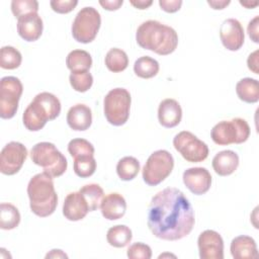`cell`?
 Instances as JSON below:
<instances>
[{
	"mask_svg": "<svg viewBox=\"0 0 259 259\" xmlns=\"http://www.w3.org/2000/svg\"><path fill=\"white\" fill-rule=\"evenodd\" d=\"M194 211L184 193L167 187L156 193L148 207L147 225L152 234L165 241H177L190 234Z\"/></svg>",
	"mask_w": 259,
	"mask_h": 259,
	"instance_id": "6da1fadb",
	"label": "cell"
},
{
	"mask_svg": "<svg viewBox=\"0 0 259 259\" xmlns=\"http://www.w3.org/2000/svg\"><path fill=\"white\" fill-rule=\"evenodd\" d=\"M136 40L142 49L167 56L176 50L178 34L171 26L151 19L140 24L136 32Z\"/></svg>",
	"mask_w": 259,
	"mask_h": 259,
	"instance_id": "7a4b0ae2",
	"label": "cell"
},
{
	"mask_svg": "<svg viewBox=\"0 0 259 259\" xmlns=\"http://www.w3.org/2000/svg\"><path fill=\"white\" fill-rule=\"evenodd\" d=\"M27 195L31 211L40 218L53 214L58 205V195L53 177L46 172L37 173L27 184Z\"/></svg>",
	"mask_w": 259,
	"mask_h": 259,
	"instance_id": "3957f363",
	"label": "cell"
},
{
	"mask_svg": "<svg viewBox=\"0 0 259 259\" xmlns=\"http://www.w3.org/2000/svg\"><path fill=\"white\" fill-rule=\"evenodd\" d=\"M60 112L61 102L59 98L53 93L40 92L25 108L22 121L28 131L37 132L46 125L47 121L57 118Z\"/></svg>",
	"mask_w": 259,
	"mask_h": 259,
	"instance_id": "277c9868",
	"label": "cell"
},
{
	"mask_svg": "<svg viewBox=\"0 0 259 259\" xmlns=\"http://www.w3.org/2000/svg\"><path fill=\"white\" fill-rule=\"evenodd\" d=\"M30 159L53 178L63 175L68 167L66 157L50 142L35 144L30 150Z\"/></svg>",
	"mask_w": 259,
	"mask_h": 259,
	"instance_id": "5b68a950",
	"label": "cell"
},
{
	"mask_svg": "<svg viewBox=\"0 0 259 259\" xmlns=\"http://www.w3.org/2000/svg\"><path fill=\"white\" fill-rule=\"evenodd\" d=\"M132 97L124 88H113L104 97L103 110L106 120L115 126L124 124L130 116Z\"/></svg>",
	"mask_w": 259,
	"mask_h": 259,
	"instance_id": "8992f818",
	"label": "cell"
},
{
	"mask_svg": "<svg viewBox=\"0 0 259 259\" xmlns=\"http://www.w3.org/2000/svg\"><path fill=\"white\" fill-rule=\"evenodd\" d=\"M210 137L213 143L220 146L242 144L250 137V126L248 122L241 117H235L231 120H222L211 128Z\"/></svg>",
	"mask_w": 259,
	"mask_h": 259,
	"instance_id": "52a82bcc",
	"label": "cell"
},
{
	"mask_svg": "<svg viewBox=\"0 0 259 259\" xmlns=\"http://www.w3.org/2000/svg\"><path fill=\"white\" fill-rule=\"evenodd\" d=\"M174 167L173 156L166 150L153 152L144 165L143 180L149 186H156L163 182L172 172Z\"/></svg>",
	"mask_w": 259,
	"mask_h": 259,
	"instance_id": "ba28073f",
	"label": "cell"
},
{
	"mask_svg": "<svg viewBox=\"0 0 259 259\" xmlns=\"http://www.w3.org/2000/svg\"><path fill=\"white\" fill-rule=\"evenodd\" d=\"M101 25V16L92 6L83 7L72 23V35L81 44H89L96 37Z\"/></svg>",
	"mask_w": 259,
	"mask_h": 259,
	"instance_id": "9c48e42d",
	"label": "cell"
},
{
	"mask_svg": "<svg viewBox=\"0 0 259 259\" xmlns=\"http://www.w3.org/2000/svg\"><path fill=\"white\" fill-rule=\"evenodd\" d=\"M23 91L20 80L14 76L3 77L0 81V116L3 119L12 118L17 109Z\"/></svg>",
	"mask_w": 259,
	"mask_h": 259,
	"instance_id": "30bf717a",
	"label": "cell"
},
{
	"mask_svg": "<svg viewBox=\"0 0 259 259\" xmlns=\"http://www.w3.org/2000/svg\"><path fill=\"white\" fill-rule=\"evenodd\" d=\"M173 146L187 162H202L208 156L207 145L188 131L178 133L173 139Z\"/></svg>",
	"mask_w": 259,
	"mask_h": 259,
	"instance_id": "8fae6325",
	"label": "cell"
},
{
	"mask_svg": "<svg viewBox=\"0 0 259 259\" xmlns=\"http://www.w3.org/2000/svg\"><path fill=\"white\" fill-rule=\"evenodd\" d=\"M26 147L19 142H9L0 154V172L4 175L16 174L27 158Z\"/></svg>",
	"mask_w": 259,
	"mask_h": 259,
	"instance_id": "7c38bea8",
	"label": "cell"
},
{
	"mask_svg": "<svg viewBox=\"0 0 259 259\" xmlns=\"http://www.w3.org/2000/svg\"><path fill=\"white\" fill-rule=\"evenodd\" d=\"M197 246L200 259H223L224 240L213 230H205L198 236Z\"/></svg>",
	"mask_w": 259,
	"mask_h": 259,
	"instance_id": "4fadbf2b",
	"label": "cell"
},
{
	"mask_svg": "<svg viewBox=\"0 0 259 259\" xmlns=\"http://www.w3.org/2000/svg\"><path fill=\"white\" fill-rule=\"evenodd\" d=\"M220 37L227 50L232 52L238 51L245 41L244 28L240 21L235 18L225 19L220 27Z\"/></svg>",
	"mask_w": 259,
	"mask_h": 259,
	"instance_id": "5bb4252c",
	"label": "cell"
},
{
	"mask_svg": "<svg viewBox=\"0 0 259 259\" xmlns=\"http://www.w3.org/2000/svg\"><path fill=\"white\" fill-rule=\"evenodd\" d=\"M184 185L196 195L206 193L211 186V175L206 168L191 167L183 172Z\"/></svg>",
	"mask_w": 259,
	"mask_h": 259,
	"instance_id": "9a60e30c",
	"label": "cell"
},
{
	"mask_svg": "<svg viewBox=\"0 0 259 259\" xmlns=\"http://www.w3.org/2000/svg\"><path fill=\"white\" fill-rule=\"evenodd\" d=\"M89 211V205L80 191L70 192L65 197L63 203V214L68 221H81Z\"/></svg>",
	"mask_w": 259,
	"mask_h": 259,
	"instance_id": "2e32d148",
	"label": "cell"
},
{
	"mask_svg": "<svg viewBox=\"0 0 259 259\" xmlns=\"http://www.w3.org/2000/svg\"><path fill=\"white\" fill-rule=\"evenodd\" d=\"M44 29L42 19L37 13H28L17 18V32L26 41L37 40Z\"/></svg>",
	"mask_w": 259,
	"mask_h": 259,
	"instance_id": "e0dca14e",
	"label": "cell"
},
{
	"mask_svg": "<svg viewBox=\"0 0 259 259\" xmlns=\"http://www.w3.org/2000/svg\"><path fill=\"white\" fill-rule=\"evenodd\" d=\"M182 118V109L179 102L173 98L162 100L158 107V119L162 126L171 128L178 125Z\"/></svg>",
	"mask_w": 259,
	"mask_h": 259,
	"instance_id": "ac0fdd59",
	"label": "cell"
},
{
	"mask_svg": "<svg viewBox=\"0 0 259 259\" xmlns=\"http://www.w3.org/2000/svg\"><path fill=\"white\" fill-rule=\"evenodd\" d=\"M100 210L103 218L108 221L119 220L124 215L126 210L125 199L117 192L108 193L100 203Z\"/></svg>",
	"mask_w": 259,
	"mask_h": 259,
	"instance_id": "d6986e66",
	"label": "cell"
},
{
	"mask_svg": "<svg viewBox=\"0 0 259 259\" xmlns=\"http://www.w3.org/2000/svg\"><path fill=\"white\" fill-rule=\"evenodd\" d=\"M67 123L73 131H86L92 123L91 109L82 103L70 107L67 112Z\"/></svg>",
	"mask_w": 259,
	"mask_h": 259,
	"instance_id": "ffe728a7",
	"label": "cell"
},
{
	"mask_svg": "<svg viewBox=\"0 0 259 259\" xmlns=\"http://www.w3.org/2000/svg\"><path fill=\"white\" fill-rule=\"evenodd\" d=\"M230 251L235 259H253L258 257L255 240L246 235H241L234 238L231 242Z\"/></svg>",
	"mask_w": 259,
	"mask_h": 259,
	"instance_id": "44dd1931",
	"label": "cell"
},
{
	"mask_svg": "<svg viewBox=\"0 0 259 259\" xmlns=\"http://www.w3.org/2000/svg\"><path fill=\"white\" fill-rule=\"evenodd\" d=\"M214 172L220 176L233 174L239 166V156L232 150H224L215 154L211 162Z\"/></svg>",
	"mask_w": 259,
	"mask_h": 259,
	"instance_id": "7402d4cb",
	"label": "cell"
},
{
	"mask_svg": "<svg viewBox=\"0 0 259 259\" xmlns=\"http://www.w3.org/2000/svg\"><path fill=\"white\" fill-rule=\"evenodd\" d=\"M236 93L240 100L246 103H256L259 100V82L253 78H243L236 85Z\"/></svg>",
	"mask_w": 259,
	"mask_h": 259,
	"instance_id": "603a6c76",
	"label": "cell"
},
{
	"mask_svg": "<svg viewBox=\"0 0 259 259\" xmlns=\"http://www.w3.org/2000/svg\"><path fill=\"white\" fill-rule=\"evenodd\" d=\"M66 65L71 72L89 71L92 66V58L84 50H73L66 58Z\"/></svg>",
	"mask_w": 259,
	"mask_h": 259,
	"instance_id": "cb8c5ba5",
	"label": "cell"
},
{
	"mask_svg": "<svg viewBox=\"0 0 259 259\" xmlns=\"http://www.w3.org/2000/svg\"><path fill=\"white\" fill-rule=\"evenodd\" d=\"M133 239L132 230L124 225H116L108 229L106 234L107 243L115 248H123Z\"/></svg>",
	"mask_w": 259,
	"mask_h": 259,
	"instance_id": "d4e9b609",
	"label": "cell"
},
{
	"mask_svg": "<svg viewBox=\"0 0 259 259\" xmlns=\"http://www.w3.org/2000/svg\"><path fill=\"white\" fill-rule=\"evenodd\" d=\"M20 223V213L17 207L8 202L0 204V228L2 230H13Z\"/></svg>",
	"mask_w": 259,
	"mask_h": 259,
	"instance_id": "484cf974",
	"label": "cell"
},
{
	"mask_svg": "<svg viewBox=\"0 0 259 259\" xmlns=\"http://www.w3.org/2000/svg\"><path fill=\"white\" fill-rule=\"evenodd\" d=\"M105 66L106 68L113 72L119 73L127 68L128 57L124 51L117 48L110 49L105 56Z\"/></svg>",
	"mask_w": 259,
	"mask_h": 259,
	"instance_id": "4316f807",
	"label": "cell"
},
{
	"mask_svg": "<svg viewBox=\"0 0 259 259\" xmlns=\"http://www.w3.org/2000/svg\"><path fill=\"white\" fill-rule=\"evenodd\" d=\"M159 69V63L149 56L140 57L134 64L135 74L143 79H150L155 77L158 74Z\"/></svg>",
	"mask_w": 259,
	"mask_h": 259,
	"instance_id": "83f0119b",
	"label": "cell"
},
{
	"mask_svg": "<svg viewBox=\"0 0 259 259\" xmlns=\"http://www.w3.org/2000/svg\"><path fill=\"white\" fill-rule=\"evenodd\" d=\"M141 170V165L138 159L132 156L121 158L116 165V173L122 181L133 180Z\"/></svg>",
	"mask_w": 259,
	"mask_h": 259,
	"instance_id": "f1b7e54d",
	"label": "cell"
},
{
	"mask_svg": "<svg viewBox=\"0 0 259 259\" xmlns=\"http://www.w3.org/2000/svg\"><path fill=\"white\" fill-rule=\"evenodd\" d=\"M79 191L86 199L90 211H94L98 207H100V203L104 197V192L100 185L96 183L86 184L83 187H81Z\"/></svg>",
	"mask_w": 259,
	"mask_h": 259,
	"instance_id": "f546056e",
	"label": "cell"
},
{
	"mask_svg": "<svg viewBox=\"0 0 259 259\" xmlns=\"http://www.w3.org/2000/svg\"><path fill=\"white\" fill-rule=\"evenodd\" d=\"M22 56L20 52L11 47L4 46L0 50V67L5 70H14L21 64Z\"/></svg>",
	"mask_w": 259,
	"mask_h": 259,
	"instance_id": "4dcf8cb0",
	"label": "cell"
},
{
	"mask_svg": "<svg viewBox=\"0 0 259 259\" xmlns=\"http://www.w3.org/2000/svg\"><path fill=\"white\" fill-rule=\"evenodd\" d=\"M74 172L81 178H87L94 174L96 170V160L94 156H81L74 158Z\"/></svg>",
	"mask_w": 259,
	"mask_h": 259,
	"instance_id": "1f68e13d",
	"label": "cell"
},
{
	"mask_svg": "<svg viewBox=\"0 0 259 259\" xmlns=\"http://www.w3.org/2000/svg\"><path fill=\"white\" fill-rule=\"evenodd\" d=\"M69 81L72 88L77 92L88 91L93 84V77L89 71L82 72H71L69 76Z\"/></svg>",
	"mask_w": 259,
	"mask_h": 259,
	"instance_id": "d6a6232c",
	"label": "cell"
},
{
	"mask_svg": "<svg viewBox=\"0 0 259 259\" xmlns=\"http://www.w3.org/2000/svg\"><path fill=\"white\" fill-rule=\"evenodd\" d=\"M68 152L73 157L81 156H94V147L93 145L85 139H73L68 144Z\"/></svg>",
	"mask_w": 259,
	"mask_h": 259,
	"instance_id": "836d02e7",
	"label": "cell"
},
{
	"mask_svg": "<svg viewBox=\"0 0 259 259\" xmlns=\"http://www.w3.org/2000/svg\"><path fill=\"white\" fill-rule=\"evenodd\" d=\"M11 11L17 18L28 13H37L38 2L35 0H13L11 2Z\"/></svg>",
	"mask_w": 259,
	"mask_h": 259,
	"instance_id": "e575fe53",
	"label": "cell"
},
{
	"mask_svg": "<svg viewBox=\"0 0 259 259\" xmlns=\"http://www.w3.org/2000/svg\"><path fill=\"white\" fill-rule=\"evenodd\" d=\"M126 255L131 259H150L152 257V249L145 243L137 242L127 248Z\"/></svg>",
	"mask_w": 259,
	"mask_h": 259,
	"instance_id": "d590c367",
	"label": "cell"
},
{
	"mask_svg": "<svg viewBox=\"0 0 259 259\" xmlns=\"http://www.w3.org/2000/svg\"><path fill=\"white\" fill-rule=\"evenodd\" d=\"M78 4L77 0H52L50 5L52 9L60 14L71 12Z\"/></svg>",
	"mask_w": 259,
	"mask_h": 259,
	"instance_id": "8d00e7d4",
	"label": "cell"
},
{
	"mask_svg": "<svg viewBox=\"0 0 259 259\" xmlns=\"http://www.w3.org/2000/svg\"><path fill=\"white\" fill-rule=\"evenodd\" d=\"M159 5L162 10L168 13H174L181 8V0H159Z\"/></svg>",
	"mask_w": 259,
	"mask_h": 259,
	"instance_id": "74e56055",
	"label": "cell"
},
{
	"mask_svg": "<svg viewBox=\"0 0 259 259\" xmlns=\"http://www.w3.org/2000/svg\"><path fill=\"white\" fill-rule=\"evenodd\" d=\"M258 21H259V16L257 15L249 21L248 27H247L248 34H249L250 38L256 44L259 42V39H258Z\"/></svg>",
	"mask_w": 259,
	"mask_h": 259,
	"instance_id": "f35d334b",
	"label": "cell"
},
{
	"mask_svg": "<svg viewBox=\"0 0 259 259\" xmlns=\"http://www.w3.org/2000/svg\"><path fill=\"white\" fill-rule=\"evenodd\" d=\"M99 4L108 11H114L119 9V7L123 4L122 0H100Z\"/></svg>",
	"mask_w": 259,
	"mask_h": 259,
	"instance_id": "ab89813d",
	"label": "cell"
},
{
	"mask_svg": "<svg viewBox=\"0 0 259 259\" xmlns=\"http://www.w3.org/2000/svg\"><path fill=\"white\" fill-rule=\"evenodd\" d=\"M258 50L253 52L252 54L249 55L247 59V65L249 70H251L255 74H259V69H258Z\"/></svg>",
	"mask_w": 259,
	"mask_h": 259,
	"instance_id": "60d3db41",
	"label": "cell"
},
{
	"mask_svg": "<svg viewBox=\"0 0 259 259\" xmlns=\"http://www.w3.org/2000/svg\"><path fill=\"white\" fill-rule=\"evenodd\" d=\"M231 3L230 0H207V4L215 10H222Z\"/></svg>",
	"mask_w": 259,
	"mask_h": 259,
	"instance_id": "b9f144b4",
	"label": "cell"
},
{
	"mask_svg": "<svg viewBox=\"0 0 259 259\" xmlns=\"http://www.w3.org/2000/svg\"><path fill=\"white\" fill-rule=\"evenodd\" d=\"M130 3L134 7L144 10V9H147L148 7H150L153 4V1L152 0H131Z\"/></svg>",
	"mask_w": 259,
	"mask_h": 259,
	"instance_id": "7bdbcfd3",
	"label": "cell"
},
{
	"mask_svg": "<svg viewBox=\"0 0 259 259\" xmlns=\"http://www.w3.org/2000/svg\"><path fill=\"white\" fill-rule=\"evenodd\" d=\"M46 258H68V255L60 249H53L46 255Z\"/></svg>",
	"mask_w": 259,
	"mask_h": 259,
	"instance_id": "ee69618b",
	"label": "cell"
},
{
	"mask_svg": "<svg viewBox=\"0 0 259 259\" xmlns=\"http://www.w3.org/2000/svg\"><path fill=\"white\" fill-rule=\"evenodd\" d=\"M240 4L243 5L244 7L248 8V9H251V8H254L258 5V2H250V1H240Z\"/></svg>",
	"mask_w": 259,
	"mask_h": 259,
	"instance_id": "f6af8a7d",
	"label": "cell"
}]
</instances>
